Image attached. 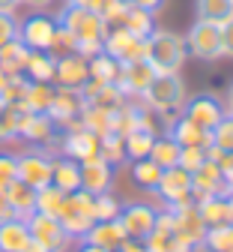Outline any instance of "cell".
I'll use <instances>...</instances> for the list:
<instances>
[{
    "label": "cell",
    "mask_w": 233,
    "mask_h": 252,
    "mask_svg": "<svg viewBox=\"0 0 233 252\" xmlns=\"http://www.w3.org/2000/svg\"><path fill=\"white\" fill-rule=\"evenodd\" d=\"M60 24L66 30H72V36L78 39V54H84L87 60L96 57L99 51H102V42H105V33L108 27L105 21L99 18L93 9H84V6H69L63 12Z\"/></svg>",
    "instance_id": "6da1fadb"
},
{
    "label": "cell",
    "mask_w": 233,
    "mask_h": 252,
    "mask_svg": "<svg viewBox=\"0 0 233 252\" xmlns=\"http://www.w3.org/2000/svg\"><path fill=\"white\" fill-rule=\"evenodd\" d=\"M185 36L171 33V30H153L144 39V60L161 75V72H180L185 63Z\"/></svg>",
    "instance_id": "7a4b0ae2"
},
{
    "label": "cell",
    "mask_w": 233,
    "mask_h": 252,
    "mask_svg": "<svg viewBox=\"0 0 233 252\" xmlns=\"http://www.w3.org/2000/svg\"><path fill=\"white\" fill-rule=\"evenodd\" d=\"M93 201H96V195H90L87 189H75V192H69L66 195V201H63V210H60V225L66 228V234H87L90 231V225L96 222L93 219Z\"/></svg>",
    "instance_id": "3957f363"
},
{
    "label": "cell",
    "mask_w": 233,
    "mask_h": 252,
    "mask_svg": "<svg viewBox=\"0 0 233 252\" xmlns=\"http://www.w3.org/2000/svg\"><path fill=\"white\" fill-rule=\"evenodd\" d=\"M144 96L155 111H177L185 102V84H182L180 72H161L144 90Z\"/></svg>",
    "instance_id": "277c9868"
},
{
    "label": "cell",
    "mask_w": 233,
    "mask_h": 252,
    "mask_svg": "<svg viewBox=\"0 0 233 252\" xmlns=\"http://www.w3.org/2000/svg\"><path fill=\"white\" fill-rule=\"evenodd\" d=\"M66 129H69V135H66V141H63V150H66L69 159H75V162L99 159V144H102V138H99L96 132H90V129H84L81 117L69 120Z\"/></svg>",
    "instance_id": "5b68a950"
},
{
    "label": "cell",
    "mask_w": 233,
    "mask_h": 252,
    "mask_svg": "<svg viewBox=\"0 0 233 252\" xmlns=\"http://www.w3.org/2000/svg\"><path fill=\"white\" fill-rule=\"evenodd\" d=\"M15 165H18V180L33 186V189H45L51 186V171H54V159L48 153H39V150H30V153H21L15 156Z\"/></svg>",
    "instance_id": "8992f818"
},
{
    "label": "cell",
    "mask_w": 233,
    "mask_h": 252,
    "mask_svg": "<svg viewBox=\"0 0 233 252\" xmlns=\"http://www.w3.org/2000/svg\"><path fill=\"white\" fill-rule=\"evenodd\" d=\"M185 48L194 57H204V60L221 57V24L194 21V27L188 30V36H185Z\"/></svg>",
    "instance_id": "52a82bcc"
},
{
    "label": "cell",
    "mask_w": 233,
    "mask_h": 252,
    "mask_svg": "<svg viewBox=\"0 0 233 252\" xmlns=\"http://www.w3.org/2000/svg\"><path fill=\"white\" fill-rule=\"evenodd\" d=\"M27 231L33 240H39L48 252H63L66 246H69V234H66V228L60 225L57 216H45V213H33L27 219Z\"/></svg>",
    "instance_id": "ba28073f"
},
{
    "label": "cell",
    "mask_w": 233,
    "mask_h": 252,
    "mask_svg": "<svg viewBox=\"0 0 233 252\" xmlns=\"http://www.w3.org/2000/svg\"><path fill=\"white\" fill-rule=\"evenodd\" d=\"M155 189H158V195L164 201H171L174 207L191 204V174L185 168H180V165L164 168L161 177H158V183H155Z\"/></svg>",
    "instance_id": "9c48e42d"
},
{
    "label": "cell",
    "mask_w": 233,
    "mask_h": 252,
    "mask_svg": "<svg viewBox=\"0 0 233 252\" xmlns=\"http://www.w3.org/2000/svg\"><path fill=\"white\" fill-rule=\"evenodd\" d=\"M102 51L111 54L117 63H131V60H141L144 57V39L141 36H131L129 30L123 27H111L105 33Z\"/></svg>",
    "instance_id": "30bf717a"
},
{
    "label": "cell",
    "mask_w": 233,
    "mask_h": 252,
    "mask_svg": "<svg viewBox=\"0 0 233 252\" xmlns=\"http://www.w3.org/2000/svg\"><path fill=\"white\" fill-rule=\"evenodd\" d=\"M158 72L150 66V63L141 57V60H131V63H120V75H117V87L126 93H144L150 84H153V78H155Z\"/></svg>",
    "instance_id": "8fae6325"
},
{
    "label": "cell",
    "mask_w": 233,
    "mask_h": 252,
    "mask_svg": "<svg viewBox=\"0 0 233 252\" xmlns=\"http://www.w3.org/2000/svg\"><path fill=\"white\" fill-rule=\"evenodd\" d=\"M117 222L123 225L126 237H131V240H144V237L155 228V210L147 207V204H131V207H126V210H120Z\"/></svg>",
    "instance_id": "7c38bea8"
},
{
    "label": "cell",
    "mask_w": 233,
    "mask_h": 252,
    "mask_svg": "<svg viewBox=\"0 0 233 252\" xmlns=\"http://www.w3.org/2000/svg\"><path fill=\"white\" fill-rule=\"evenodd\" d=\"M54 30L57 24L45 15H33L24 24H18V39L30 48V51H48L51 39H54Z\"/></svg>",
    "instance_id": "4fadbf2b"
},
{
    "label": "cell",
    "mask_w": 233,
    "mask_h": 252,
    "mask_svg": "<svg viewBox=\"0 0 233 252\" xmlns=\"http://www.w3.org/2000/svg\"><path fill=\"white\" fill-rule=\"evenodd\" d=\"M90 78V60L84 54H66V57H57V66H54V81L60 87H72L78 90L84 81Z\"/></svg>",
    "instance_id": "5bb4252c"
},
{
    "label": "cell",
    "mask_w": 233,
    "mask_h": 252,
    "mask_svg": "<svg viewBox=\"0 0 233 252\" xmlns=\"http://www.w3.org/2000/svg\"><path fill=\"white\" fill-rule=\"evenodd\" d=\"M185 117L194 126H201L204 132H212L215 126L221 123V117H224V108H221V102L215 96H194L185 105Z\"/></svg>",
    "instance_id": "9a60e30c"
},
{
    "label": "cell",
    "mask_w": 233,
    "mask_h": 252,
    "mask_svg": "<svg viewBox=\"0 0 233 252\" xmlns=\"http://www.w3.org/2000/svg\"><path fill=\"white\" fill-rule=\"evenodd\" d=\"M81 108H84L81 93H78V90H72V87H60V90H54V99H51V105H48V111H45V114H48L54 123L66 126L69 120L81 117Z\"/></svg>",
    "instance_id": "2e32d148"
},
{
    "label": "cell",
    "mask_w": 233,
    "mask_h": 252,
    "mask_svg": "<svg viewBox=\"0 0 233 252\" xmlns=\"http://www.w3.org/2000/svg\"><path fill=\"white\" fill-rule=\"evenodd\" d=\"M78 165H81V189H87L90 195L108 192V186L114 180V171L102 156H99V159H90V162H78Z\"/></svg>",
    "instance_id": "e0dca14e"
},
{
    "label": "cell",
    "mask_w": 233,
    "mask_h": 252,
    "mask_svg": "<svg viewBox=\"0 0 233 252\" xmlns=\"http://www.w3.org/2000/svg\"><path fill=\"white\" fill-rule=\"evenodd\" d=\"M174 219H177V231H180L182 237H188L194 246L204 243V237H207V222H204L201 210H197L194 204H180V207H174Z\"/></svg>",
    "instance_id": "ac0fdd59"
},
{
    "label": "cell",
    "mask_w": 233,
    "mask_h": 252,
    "mask_svg": "<svg viewBox=\"0 0 233 252\" xmlns=\"http://www.w3.org/2000/svg\"><path fill=\"white\" fill-rule=\"evenodd\" d=\"M54 120L48 114H39V111H21L18 117V135L30 138V141H51L54 135Z\"/></svg>",
    "instance_id": "d6986e66"
},
{
    "label": "cell",
    "mask_w": 233,
    "mask_h": 252,
    "mask_svg": "<svg viewBox=\"0 0 233 252\" xmlns=\"http://www.w3.org/2000/svg\"><path fill=\"white\" fill-rule=\"evenodd\" d=\"M6 198H9V204H12V210H15V219H27L36 213V189L33 186H27V183H21V180H12L6 189Z\"/></svg>",
    "instance_id": "ffe728a7"
},
{
    "label": "cell",
    "mask_w": 233,
    "mask_h": 252,
    "mask_svg": "<svg viewBox=\"0 0 233 252\" xmlns=\"http://www.w3.org/2000/svg\"><path fill=\"white\" fill-rule=\"evenodd\" d=\"M171 138L180 144V147H209L212 144V135L204 132L201 126H194L188 117H177L171 123Z\"/></svg>",
    "instance_id": "44dd1931"
},
{
    "label": "cell",
    "mask_w": 233,
    "mask_h": 252,
    "mask_svg": "<svg viewBox=\"0 0 233 252\" xmlns=\"http://www.w3.org/2000/svg\"><path fill=\"white\" fill-rule=\"evenodd\" d=\"M84 237L93 246H102L108 252H117V246L126 240V231H123V225L117 222V219H111V222H93Z\"/></svg>",
    "instance_id": "7402d4cb"
},
{
    "label": "cell",
    "mask_w": 233,
    "mask_h": 252,
    "mask_svg": "<svg viewBox=\"0 0 233 252\" xmlns=\"http://www.w3.org/2000/svg\"><path fill=\"white\" fill-rule=\"evenodd\" d=\"M27 57H30V48L21 39H12L6 45H0V69L6 75H21L27 66Z\"/></svg>",
    "instance_id": "603a6c76"
},
{
    "label": "cell",
    "mask_w": 233,
    "mask_h": 252,
    "mask_svg": "<svg viewBox=\"0 0 233 252\" xmlns=\"http://www.w3.org/2000/svg\"><path fill=\"white\" fill-rule=\"evenodd\" d=\"M51 183L57 189H63L66 195L81 189V165L75 159H54V171H51Z\"/></svg>",
    "instance_id": "cb8c5ba5"
},
{
    "label": "cell",
    "mask_w": 233,
    "mask_h": 252,
    "mask_svg": "<svg viewBox=\"0 0 233 252\" xmlns=\"http://www.w3.org/2000/svg\"><path fill=\"white\" fill-rule=\"evenodd\" d=\"M30 240L24 219H6L0 222V252H21L24 243Z\"/></svg>",
    "instance_id": "d4e9b609"
},
{
    "label": "cell",
    "mask_w": 233,
    "mask_h": 252,
    "mask_svg": "<svg viewBox=\"0 0 233 252\" xmlns=\"http://www.w3.org/2000/svg\"><path fill=\"white\" fill-rule=\"evenodd\" d=\"M180 150H182V147H180L171 135H164V138H155V141H153L147 159H153V162L164 171V168H174V165L180 162Z\"/></svg>",
    "instance_id": "484cf974"
},
{
    "label": "cell",
    "mask_w": 233,
    "mask_h": 252,
    "mask_svg": "<svg viewBox=\"0 0 233 252\" xmlns=\"http://www.w3.org/2000/svg\"><path fill=\"white\" fill-rule=\"evenodd\" d=\"M197 21H212V24H224L233 18V0H197Z\"/></svg>",
    "instance_id": "4316f807"
},
{
    "label": "cell",
    "mask_w": 233,
    "mask_h": 252,
    "mask_svg": "<svg viewBox=\"0 0 233 252\" xmlns=\"http://www.w3.org/2000/svg\"><path fill=\"white\" fill-rule=\"evenodd\" d=\"M54 66L57 57H51L48 51H30L24 72L30 75V81H54Z\"/></svg>",
    "instance_id": "83f0119b"
},
{
    "label": "cell",
    "mask_w": 233,
    "mask_h": 252,
    "mask_svg": "<svg viewBox=\"0 0 233 252\" xmlns=\"http://www.w3.org/2000/svg\"><path fill=\"white\" fill-rule=\"evenodd\" d=\"M51 99H54V87H51V81H27V93H24V105H27V111H39V114H45L48 105H51Z\"/></svg>",
    "instance_id": "f1b7e54d"
},
{
    "label": "cell",
    "mask_w": 233,
    "mask_h": 252,
    "mask_svg": "<svg viewBox=\"0 0 233 252\" xmlns=\"http://www.w3.org/2000/svg\"><path fill=\"white\" fill-rule=\"evenodd\" d=\"M117 75H120V63L105 54V51H99L96 57H90V78L99 81V84H117Z\"/></svg>",
    "instance_id": "f546056e"
},
{
    "label": "cell",
    "mask_w": 233,
    "mask_h": 252,
    "mask_svg": "<svg viewBox=\"0 0 233 252\" xmlns=\"http://www.w3.org/2000/svg\"><path fill=\"white\" fill-rule=\"evenodd\" d=\"M111 114L114 111H105V108H96V105H87L81 108V123H84V129L96 132L99 138L102 135H111Z\"/></svg>",
    "instance_id": "4dcf8cb0"
},
{
    "label": "cell",
    "mask_w": 233,
    "mask_h": 252,
    "mask_svg": "<svg viewBox=\"0 0 233 252\" xmlns=\"http://www.w3.org/2000/svg\"><path fill=\"white\" fill-rule=\"evenodd\" d=\"M120 27H123V30H129L131 36H141V39H147V36L153 33V15L129 3V9H126V18H123V24H120Z\"/></svg>",
    "instance_id": "1f68e13d"
},
{
    "label": "cell",
    "mask_w": 233,
    "mask_h": 252,
    "mask_svg": "<svg viewBox=\"0 0 233 252\" xmlns=\"http://www.w3.org/2000/svg\"><path fill=\"white\" fill-rule=\"evenodd\" d=\"M197 210H201L207 228H215V225H224L227 222V198L224 195H209L207 201L197 204Z\"/></svg>",
    "instance_id": "d6a6232c"
},
{
    "label": "cell",
    "mask_w": 233,
    "mask_h": 252,
    "mask_svg": "<svg viewBox=\"0 0 233 252\" xmlns=\"http://www.w3.org/2000/svg\"><path fill=\"white\" fill-rule=\"evenodd\" d=\"M63 201H66V192H63V189H57L54 183H51V186H45V189H36V213L60 216Z\"/></svg>",
    "instance_id": "836d02e7"
},
{
    "label": "cell",
    "mask_w": 233,
    "mask_h": 252,
    "mask_svg": "<svg viewBox=\"0 0 233 252\" xmlns=\"http://www.w3.org/2000/svg\"><path fill=\"white\" fill-rule=\"evenodd\" d=\"M153 141H155L153 132H147V129H135L131 135H126V156H131V159H147Z\"/></svg>",
    "instance_id": "e575fe53"
},
{
    "label": "cell",
    "mask_w": 233,
    "mask_h": 252,
    "mask_svg": "<svg viewBox=\"0 0 233 252\" xmlns=\"http://www.w3.org/2000/svg\"><path fill=\"white\" fill-rule=\"evenodd\" d=\"M99 156L108 162V165H120L126 156V138L120 135H102V144H99Z\"/></svg>",
    "instance_id": "d590c367"
},
{
    "label": "cell",
    "mask_w": 233,
    "mask_h": 252,
    "mask_svg": "<svg viewBox=\"0 0 233 252\" xmlns=\"http://www.w3.org/2000/svg\"><path fill=\"white\" fill-rule=\"evenodd\" d=\"M204 243H207L212 252H233V225H230V222H224V225L207 228Z\"/></svg>",
    "instance_id": "8d00e7d4"
},
{
    "label": "cell",
    "mask_w": 233,
    "mask_h": 252,
    "mask_svg": "<svg viewBox=\"0 0 233 252\" xmlns=\"http://www.w3.org/2000/svg\"><path fill=\"white\" fill-rule=\"evenodd\" d=\"M75 51H78V39L72 36V30H66L63 24H57L54 39L48 45V54L51 57H66V54H75Z\"/></svg>",
    "instance_id": "74e56055"
},
{
    "label": "cell",
    "mask_w": 233,
    "mask_h": 252,
    "mask_svg": "<svg viewBox=\"0 0 233 252\" xmlns=\"http://www.w3.org/2000/svg\"><path fill=\"white\" fill-rule=\"evenodd\" d=\"M21 111H27V108H15V105H6L3 99H0V141H9V138L18 135Z\"/></svg>",
    "instance_id": "f35d334b"
},
{
    "label": "cell",
    "mask_w": 233,
    "mask_h": 252,
    "mask_svg": "<svg viewBox=\"0 0 233 252\" xmlns=\"http://www.w3.org/2000/svg\"><path fill=\"white\" fill-rule=\"evenodd\" d=\"M117 216H120V204L108 192L96 195V201H93V219L96 222H111V219H117Z\"/></svg>",
    "instance_id": "ab89813d"
},
{
    "label": "cell",
    "mask_w": 233,
    "mask_h": 252,
    "mask_svg": "<svg viewBox=\"0 0 233 252\" xmlns=\"http://www.w3.org/2000/svg\"><path fill=\"white\" fill-rule=\"evenodd\" d=\"M209 135H212V147L233 153V117H230V114H224V117H221V123L215 126Z\"/></svg>",
    "instance_id": "60d3db41"
},
{
    "label": "cell",
    "mask_w": 233,
    "mask_h": 252,
    "mask_svg": "<svg viewBox=\"0 0 233 252\" xmlns=\"http://www.w3.org/2000/svg\"><path fill=\"white\" fill-rule=\"evenodd\" d=\"M131 174H135V180H138L141 186L155 189V183H158V177H161V168H158L153 159H138L135 168H131Z\"/></svg>",
    "instance_id": "b9f144b4"
},
{
    "label": "cell",
    "mask_w": 233,
    "mask_h": 252,
    "mask_svg": "<svg viewBox=\"0 0 233 252\" xmlns=\"http://www.w3.org/2000/svg\"><path fill=\"white\" fill-rule=\"evenodd\" d=\"M204 162H207V147H182V150H180V162H177V165H180V168H185V171L191 174V171L201 168Z\"/></svg>",
    "instance_id": "7bdbcfd3"
},
{
    "label": "cell",
    "mask_w": 233,
    "mask_h": 252,
    "mask_svg": "<svg viewBox=\"0 0 233 252\" xmlns=\"http://www.w3.org/2000/svg\"><path fill=\"white\" fill-rule=\"evenodd\" d=\"M12 180H18V165L12 153H0V189H6Z\"/></svg>",
    "instance_id": "ee69618b"
},
{
    "label": "cell",
    "mask_w": 233,
    "mask_h": 252,
    "mask_svg": "<svg viewBox=\"0 0 233 252\" xmlns=\"http://www.w3.org/2000/svg\"><path fill=\"white\" fill-rule=\"evenodd\" d=\"M18 39V21L15 12H0V45Z\"/></svg>",
    "instance_id": "f6af8a7d"
},
{
    "label": "cell",
    "mask_w": 233,
    "mask_h": 252,
    "mask_svg": "<svg viewBox=\"0 0 233 252\" xmlns=\"http://www.w3.org/2000/svg\"><path fill=\"white\" fill-rule=\"evenodd\" d=\"M153 231H158V234H174V231H177L174 210H168V213H155V228H153Z\"/></svg>",
    "instance_id": "bcb514c9"
},
{
    "label": "cell",
    "mask_w": 233,
    "mask_h": 252,
    "mask_svg": "<svg viewBox=\"0 0 233 252\" xmlns=\"http://www.w3.org/2000/svg\"><path fill=\"white\" fill-rule=\"evenodd\" d=\"M221 54L233 57V18L221 24Z\"/></svg>",
    "instance_id": "7dc6e473"
},
{
    "label": "cell",
    "mask_w": 233,
    "mask_h": 252,
    "mask_svg": "<svg viewBox=\"0 0 233 252\" xmlns=\"http://www.w3.org/2000/svg\"><path fill=\"white\" fill-rule=\"evenodd\" d=\"M126 3H131V6H138V9H144V12H158L164 3H168V0H126Z\"/></svg>",
    "instance_id": "c3c4849f"
},
{
    "label": "cell",
    "mask_w": 233,
    "mask_h": 252,
    "mask_svg": "<svg viewBox=\"0 0 233 252\" xmlns=\"http://www.w3.org/2000/svg\"><path fill=\"white\" fill-rule=\"evenodd\" d=\"M6 219H15V210H12V204H9L6 192L0 189V222H6Z\"/></svg>",
    "instance_id": "681fc988"
},
{
    "label": "cell",
    "mask_w": 233,
    "mask_h": 252,
    "mask_svg": "<svg viewBox=\"0 0 233 252\" xmlns=\"http://www.w3.org/2000/svg\"><path fill=\"white\" fill-rule=\"evenodd\" d=\"M117 252H147V249H144V240H131V237H126V240L117 246Z\"/></svg>",
    "instance_id": "f907efd6"
},
{
    "label": "cell",
    "mask_w": 233,
    "mask_h": 252,
    "mask_svg": "<svg viewBox=\"0 0 233 252\" xmlns=\"http://www.w3.org/2000/svg\"><path fill=\"white\" fill-rule=\"evenodd\" d=\"M21 252H48V249H45L39 240H33V237H30V240L24 243V249H21Z\"/></svg>",
    "instance_id": "816d5d0a"
},
{
    "label": "cell",
    "mask_w": 233,
    "mask_h": 252,
    "mask_svg": "<svg viewBox=\"0 0 233 252\" xmlns=\"http://www.w3.org/2000/svg\"><path fill=\"white\" fill-rule=\"evenodd\" d=\"M21 6V0H0V12H15Z\"/></svg>",
    "instance_id": "f5cc1de1"
},
{
    "label": "cell",
    "mask_w": 233,
    "mask_h": 252,
    "mask_svg": "<svg viewBox=\"0 0 233 252\" xmlns=\"http://www.w3.org/2000/svg\"><path fill=\"white\" fill-rule=\"evenodd\" d=\"M21 3L33 6V9H45V6H51V3H54V0H21Z\"/></svg>",
    "instance_id": "db71d44e"
},
{
    "label": "cell",
    "mask_w": 233,
    "mask_h": 252,
    "mask_svg": "<svg viewBox=\"0 0 233 252\" xmlns=\"http://www.w3.org/2000/svg\"><path fill=\"white\" fill-rule=\"evenodd\" d=\"M96 3V0H69V6H84V9H90Z\"/></svg>",
    "instance_id": "11a10c76"
},
{
    "label": "cell",
    "mask_w": 233,
    "mask_h": 252,
    "mask_svg": "<svg viewBox=\"0 0 233 252\" xmlns=\"http://www.w3.org/2000/svg\"><path fill=\"white\" fill-rule=\"evenodd\" d=\"M227 222H230V225H233V195H230V198H227Z\"/></svg>",
    "instance_id": "9f6ffc18"
},
{
    "label": "cell",
    "mask_w": 233,
    "mask_h": 252,
    "mask_svg": "<svg viewBox=\"0 0 233 252\" xmlns=\"http://www.w3.org/2000/svg\"><path fill=\"white\" fill-rule=\"evenodd\" d=\"M81 252H108V249H102V246H93V243H87Z\"/></svg>",
    "instance_id": "6f0895ef"
},
{
    "label": "cell",
    "mask_w": 233,
    "mask_h": 252,
    "mask_svg": "<svg viewBox=\"0 0 233 252\" xmlns=\"http://www.w3.org/2000/svg\"><path fill=\"white\" fill-rule=\"evenodd\" d=\"M6 81H9V75H6L3 69H0V93H3V87H6Z\"/></svg>",
    "instance_id": "680465c9"
},
{
    "label": "cell",
    "mask_w": 233,
    "mask_h": 252,
    "mask_svg": "<svg viewBox=\"0 0 233 252\" xmlns=\"http://www.w3.org/2000/svg\"><path fill=\"white\" fill-rule=\"evenodd\" d=\"M227 108H230V114H233V84H230V90H227Z\"/></svg>",
    "instance_id": "91938a15"
},
{
    "label": "cell",
    "mask_w": 233,
    "mask_h": 252,
    "mask_svg": "<svg viewBox=\"0 0 233 252\" xmlns=\"http://www.w3.org/2000/svg\"><path fill=\"white\" fill-rule=\"evenodd\" d=\"M144 249H147V246H144ZM147 252H158V249H147Z\"/></svg>",
    "instance_id": "94428289"
},
{
    "label": "cell",
    "mask_w": 233,
    "mask_h": 252,
    "mask_svg": "<svg viewBox=\"0 0 233 252\" xmlns=\"http://www.w3.org/2000/svg\"><path fill=\"white\" fill-rule=\"evenodd\" d=\"M230 117H233V114H230Z\"/></svg>",
    "instance_id": "6125c7cd"
}]
</instances>
